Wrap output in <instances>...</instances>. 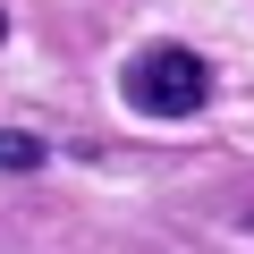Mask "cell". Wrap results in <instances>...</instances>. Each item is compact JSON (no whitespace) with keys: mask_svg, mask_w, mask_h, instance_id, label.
<instances>
[{"mask_svg":"<svg viewBox=\"0 0 254 254\" xmlns=\"http://www.w3.org/2000/svg\"><path fill=\"white\" fill-rule=\"evenodd\" d=\"M0 43H9V17H0Z\"/></svg>","mask_w":254,"mask_h":254,"instance_id":"3957f363","label":"cell"},{"mask_svg":"<svg viewBox=\"0 0 254 254\" xmlns=\"http://www.w3.org/2000/svg\"><path fill=\"white\" fill-rule=\"evenodd\" d=\"M203 102H212V68L178 43H161L127 68V110H144V119H195Z\"/></svg>","mask_w":254,"mask_h":254,"instance_id":"6da1fadb","label":"cell"},{"mask_svg":"<svg viewBox=\"0 0 254 254\" xmlns=\"http://www.w3.org/2000/svg\"><path fill=\"white\" fill-rule=\"evenodd\" d=\"M0 170H43V136L9 127V136H0Z\"/></svg>","mask_w":254,"mask_h":254,"instance_id":"7a4b0ae2","label":"cell"}]
</instances>
